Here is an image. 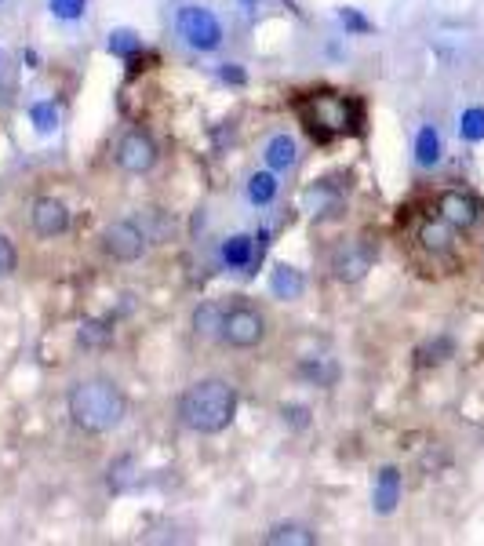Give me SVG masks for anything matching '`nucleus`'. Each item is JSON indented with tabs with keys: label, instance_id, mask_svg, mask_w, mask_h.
I'll return each mask as SVG.
<instances>
[{
	"label": "nucleus",
	"instance_id": "nucleus-26",
	"mask_svg": "<svg viewBox=\"0 0 484 546\" xmlns=\"http://www.w3.org/2000/svg\"><path fill=\"white\" fill-rule=\"evenodd\" d=\"M339 22H343L346 30H353V33H368V30H372V22L364 19V15H357L353 8H343V11H339Z\"/></svg>",
	"mask_w": 484,
	"mask_h": 546
},
{
	"label": "nucleus",
	"instance_id": "nucleus-15",
	"mask_svg": "<svg viewBox=\"0 0 484 546\" xmlns=\"http://www.w3.org/2000/svg\"><path fill=\"white\" fill-rule=\"evenodd\" d=\"M222 317H226V306L208 299V303H201L193 310V332L201 335V339H215L222 328Z\"/></svg>",
	"mask_w": 484,
	"mask_h": 546
},
{
	"label": "nucleus",
	"instance_id": "nucleus-25",
	"mask_svg": "<svg viewBox=\"0 0 484 546\" xmlns=\"http://www.w3.org/2000/svg\"><path fill=\"white\" fill-rule=\"evenodd\" d=\"M15 266H19V255H15V244L0 233V277H8V273H15Z\"/></svg>",
	"mask_w": 484,
	"mask_h": 546
},
{
	"label": "nucleus",
	"instance_id": "nucleus-27",
	"mask_svg": "<svg viewBox=\"0 0 484 546\" xmlns=\"http://www.w3.org/2000/svg\"><path fill=\"white\" fill-rule=\"evenodd\" d=\"M219 77L226 84H244V81H248V73H244L237 62H226V66H219Z\"/></svg>",
	"mask_w": 484,
	"mask_h": 546
},
{
	"label": "nucleus",
	"instance_id": "nucleus-5",
	"mask_svg": "<svg viewBox=\"0 0 484 546\" xmlns=\"http://www.w3.org/2000/svg\"><path fill=\"white\" fill-rule=\"evenodd\" d=\"M102 252L110 255L113 263H139L142 255H146V248H150V237H146V230H142L135 219H117V223H110L106 230H102Z\"/></svg>",
	"mask_w": 484,
	"mask_h": 546
},
{
	"label": "nucleus",
	"instance_id": "nucleus-8",
	"mask_svg": "<svg viewBox=\"0 0 484 546\" xmlns=\"http://www.w3.org/2000/svg\"><path fill=\"white\" fill-rule=\"evenodd\" d=\"M372 263H375V252L368 241H343L332 255V270L343 284L364 281L368 270H372Z\"/></svg>",
	"mask_w": 484,
	"mask_h": 546
},
{
	"label": "nucleus",
	"instance_id": "nucleus-22",
	"mask_svg": "<svg viewBox=\"0 0 484 546\" xmlns=\"http://www.w3.org/2000/svg\"><path fill=\"white\" fill-rule=\"evenodd\" d=\"M139 48H142V41L132 30H113L110 33V51L117 55V59H132Z\"/></svg>",
	"mask_w": 484,
	"mask_h": 546
},
{
	"label": "nucleus",
	"instance_id": "nucleus-19",
	"mask_svg": "<svg viewBox=\"0 0 484 546\" xmlns=\"http://www.w3.org/2000/svg\"><path fill=\"white\" fill-rule=\"evenodd\" d=\"M248 197H252L255 204H270L273 197H277V175L255 172L252 179H248Z\"/></svg>",
	"mask_w": 484,
	"mask_h": 546
},
{
	"label": "nucleus",
	"instance_id": "nucleus-2",
	"mask_svg": "<svg viewBox=\"0 0 484 546\" xmlns=\"http://www.w3.org/2000/svg\"><path fill=\"white\" fill-rule=\"evenodd\" d=\"M175 412L193 434H222L237 415V390L226 379H197L179 394Z\"/></svg>",
	"mask_w": 484,
	"mask_h": 546
},
{
	"label": "nucleus",
	"instance_id": "nucleus-13",
	"mask_svg": "<svg viewBox=\"0 0 484 546\" xmlns=\"http://www.w3.org/2000/svg\"><path fill=\"white\" fill-rule=\"evenodd\" d=\"M270 292L277 295V299H284V303L299 299V295L306 292L303 270H295V266H288V263L273 266V273H270Z\"/></svg>",
	"mask_w": 484,
	"mask_h": 546
},
{
	"label": "nucleus",
	"instance_id": "nucleus-3",
	"mask_svg": "<svg viewBox=\"0 0 484 546\" xmlns=\"http://www.w3.org/2000/svg\"><path fill=\"white\" fill-rule=\"evenodd\" d=\"M295 113H299L306 135L321 146L357 132V124H361V106L339 91H306L295 102Z\"/></svg>",
	"mask_w": 484,
	"mask_h": 546
},
{
	"label": "nucleus",
	"instance_id": "nucleus-20",
	"mask_svg": "<svg viewBox=\"0 0 484 546\" xmlns=\"http://www.w3.org/2000/svg\"><path fill=\"white\" fill-rule=\"evenodd\" d=\"M30 121L33 128L41 135H51L59 128V110H55V102H33L30 106Z\"/></svg>",
	"mask_w": 484,
	"mask_h": 546
},
{
	"label": "nucleus",
	"instance_id": "nucleus-12",
	"mask_svg": "<svg viewBox=\"0 0 484 546\" xmlns=\"http://www.w3.org/2000/svg\"><path fill=\"white\" fill-rule=\"evenodd\" d=\"M455 233H459L455 226H448L441 215H434V219H423V226H419V244H423L430 255H452Z\"/></svg>",
	"mask_w": 484,
	"mask_h": 546
},
{
	"label": "nucleus",
	"instance_id": "nucleus-28",
	"mask_svg": "<svg viewBox=\"0 0 484 546\" xmlns=\"http://www.w3.org/2000/svg\"><path fill=\"white\" fill-rule=\"evenodd\" d=\"M284 4H288V8H295V0H284Z\"/></svg>",
	"mask_w": 484,
	"mask_h": 546
},
{
	"label": "nucleus",
	"instance_id": "nucleus-16",
	"mask_svg": "<svg viewBox=\"0 0 484 546\" xmlns=\"http://www.w3.org/2000/svg\"><path fill=\"white\" fill-rule=\"evenodd\" d=\"M295 139L292 135H273L270 142H266V164H270L273 172H288L295 164Z\"/></svg>",
	"mask_w": 484,
	"mask_h": 546
},
{
	"label": "nucleus",
	"instance_id": "nucleus-4",
	"mask_svg": "<svg viewBox=\"0 0 484 546\" xmlns=\"http://www.w3.org/2000/svg\"><path fill=\"white\" fill-rule=\"evenodd\" d=\"M219 339L226 346H233V350H255V346L266 339V314L263 310H255L252 303L226 306Z\"/></svg>",
	"mask_w": 484,
	"mask_h": 546
},
{
	"label": "nucleus",
	"instance_id": "nucleus-21",
	"mask_svg": "<svg viewBox=\"0 0 484 546\" xmlns=\"http://www.w3.org/2000/svg\"><path fill=\"white\" fill-rule=\"evenodd\" d=\"M459 135L466 142H481L484 139V106H474V110H466L459 117Z\"/></svg>",
	"mask_w": 484,
	"mask_h": 546
},
{
	"label": "nucleus",
	"instance_id": "nucleus-10",
	"mask_svg": "<svg viewBox=\"0 0 484 546\" xmlns=\"http://www.w3.org/2000/svg\"><path fill=\"white\" fill-rule=\"evenodd\" d=\"M30 223L37 237H62V233L70 230V212H66V204L55 201V197H37L30 212Z\"/></svg>",
	"mask_w": 484,
	"mask_h": 546
},
{
	"label": "nucleus",
	"instance_id": "nucleus-7",
	"mask_svg": "<svg viewBox=\"0 0 484 546\" xmlns=\"http://www.w3.org/2000/svg\"><path fill=\"white\" fill-rule=\"evenodd\" d=\"M113 161H117V168H121V172H128V175L153 172V164H157V142L150 139V132L132 128V132L121 135L117 150H113Z\"/></svg>",
	"mask_w": 484,
	"mask_h": 546
},
{
	"label": "nucleus",
	"instance_id": "nucleus-11",
	"mask_svg": "<svg viewBox=\"0 0 484 546\" xmlns=\"http://www.w3.org/2000/svg\"><path fill=\"white\" fill-rule=\"evenodd\" d=\"M401 503V470L397 466H383L375 474V488H372V506L379 517H390Z\"/></svg>",
	"mask_w": 484,
	"mask_h": 546
},
{
	"label": "nucleus",
	"instance_id": "nucleus-18",
	"mask_svg": "<svg viewBox=\"0 0 484 546\" xmlns=\"http://www.w3.org/2000/svg\"><path fill=\"white\" fill-rule=\"evenodd\" d=\"M252 259H259V255H255L252 237L237 233V237H230V241L222 244V263L230 266V270H241V266H248Z\"/></svg>",
	"mask_w": 484,
	"mask_h": 546
},
{
	"label": "nucleus",
	"instance_id": "nucleus-9",
	"mask_svg": "<svg viewBox=\"0 0 484 546\" xmlns=\"http://www.w3.org/2000/svg\"><path fill=\"white\" fill-rule=\"evenodd\" d=\"M437 215H441L444 223L455 226V230H474L477 219H481V204H477V197H470L466 190H444L437 193Z\"/></svg>",
	"mask_w": 484,
	"mask_h": 546
},
{
	"label": "nucleus",
	"instance_id": "nucleus-29",
	"mask_svg": "<svg viewBox=\"0 0 484 546\" xmlns=\"http://www.w3.org/2000/svg\"><path fill=\"white\" fill-rule=\"evenodd\" d=\"M481 263H484V244H481Z\"/></svg>",
	"mask_w": 484,
	"mask_h": 546
},
{
	"label": "nucleus",
	"instance_id": "nucleus-6",
	"mask_svg": "<svg viewBox=\"0 0 484 546\" xmlns=\"http://www.w3.org/2000/svg\"><path fill=\"white\" fill-rule=\"evenodd\" d=\"M175 26H179V37L190 44L193 51H215L222 44V26L208 8H197V4H186L175 15Z\"/></svg>",
	"mask_w": 484,
	"mask_h": 546
},
{
	"label": "nucleus",
	"instance_id": "nucleus-17",
	"mask_svg": "<svg viewBox=\"0 0 484 546\" xmlns=\"http://www.w3.org/2000/svg\"><path fill=\"white\" fill-rule=\"evenodd\" d=\"M441 135H437L434 124H426V128H419V135H415V161L423 164V168H434L437 161H441Z\"/></svg>",
	"mask_w": 484,
	"mask_h": 546
},
{
	"label": "nucleus",
	"instance_id": "nucleus-23",
	"mask_svg": "<svg viewBox=\"0 0 484 546\" xmlns=\"http://www.w3.org/2000/svg\"><path fill=\"white\" fill-rule=\"evenodd\" d=\"M110 328H106V324L102 321H84L81 324V343L84 346H102L106 343V339H110Z\"/></svg>",
	"mask_w": 484,
	"mask_h": 546
},
{
	"label": "nucleus",
	"instance_id": "nucleus-1",
	"mask_svg": "<svg viewBox=\"0 0 484 546\" xmlns=\"http://www.w3.org/2000/svg\"><path fill=\"white\" fill-rule=\"evenodd\" d=\"M66 408H70V419L77 430H84V434H110L128 415V397H124V390L113 379L91 375V379L73 383Z\"/></svg>",
	"mask_w": 484,
	"mask_h": 546
},
{
	"label": "nucleus",
	"instance_id": "nucleus-24",
	"mask_svg": "<svg viewBox=\"0 0 484 546\" xmlns=\"http://www.w3.org/2000/svg\"><path fill=\"white\" fill-rule=\"evenodd\" d=\"M84 8H88V0H51V11L59 19H81Z\"/></svg>",
	"mask_w": 484,
	"mask_h": 546
},
{
	"label": "nucleus",
	"instance_id": "nucleus-14",
	"mask_svg": "<svg viewBox=\"0 0 484 546\" xmlns=\"http://www.w3.org/2000/svg\"><path fill=\"white\" fill-rule=\"evenodd\" d=\"M266 546H313L317 536H313L306 525H295V521H284V525H273L263 539Z\"/></svg>",
	"mask_w": 484,
	"mask_h": 546
}]
</instances>
